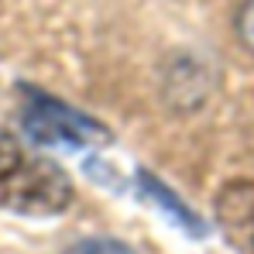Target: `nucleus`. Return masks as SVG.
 Returning a JSON list of instances; mask_svg holds the SVG:
<instances>
[{
  "label": "nucleus",
  "mask_w": 254,
  "mask_h": 254,
  "mask_svg": "<svg viewBox=\"0 0 254 254\" xmlns=\"http://www.w3.org/2000/svg\"><path fill=\"white\" fill-rule=\"evenodd\" d=\"M216 223L241 254H254V179H237L220 189Z\"/></svg>",
  "instance_id": "nucleus-3"
},
{
  "label": "nucleus",
  "mask_w": 254,
  "mask_h": 254,
  "mask_svg": "<svg viewBox=\"0 0 254 254\" xmlns=\"http://www.w3.org/2000/svg\"><path fill=\"white\" fill-rule=\"evenodd\" d=\"M237 35H241L244 48L254 52V0H244L237 10Z\"/></svg>",
  "instance_id": "nucleus-6"
},
{
  "label": "nucleus",
  "mask_w": 254,
  "mask_h": 254,
  "mask_svg": "<svg viewBox=\"0 0 254 254\" xmlns=\"http://www.w3.org/2000/svg\"><path fill=\"white\" fill-rule=\"evenodd\" d=\"M65 254H134L127 244L121 241H107V237H93V241H79L72 244Z\"/></svg>",
  "instance_id": "nucleus-5"
},
{
  "label": "nucleus",
  "mask_w": 254,
  "mask_h": 254,
  "mask_svg": "<svg viewBox=\"0 0 254 254\" xmlns=\"http://www.w3.org/2000/svg\"><path fill=\"white\" fill-rule=\"evenodd\" d=\"M137 186H141V192H144V196H148V199H151L158 210L165 213L169 220H175V223H179L186 234H192V237H203V234H206V227H203V223H199V220L189 213V206H186L182 199H175L169 189H165L162 182H155L148 172H141V175H137Z\"/></svg>",
  "instance_id": "nucleus-4"
},
{
  "label": "nucleus",
  "mask_w": 254,
  "mask_h": 254,
  "mask_svg": "<svg viewBox=\"0 0 254 254\" xmlns=\"http://www.w3.org/2000/svg\"><path fill=\"white\" fill-rule=\"evenodd\" d=\"M24 107H21V124L28 130V137L35 144H48V148H96L110 141V130L86 117L79 110L45 96L38 89H21Z\"/></svg>",
  "instance_id": "nucleus-2"
},
{
  "label": "nucleus",
  "mask_w": 254,
  "mask_h": 254,
  "mask_svg": "<svg viewBox=\"0 0 254 254\" xmlns=\"http://www.w3.org/2000/svg\"><path fill=\"white\" fill-rule=\"evenodd\" d=\"M72 203L69 175L0 130V206L21 216H55Z\"/></svg>",
  "instance_id": "nucleus-1"
}]
</instances>
